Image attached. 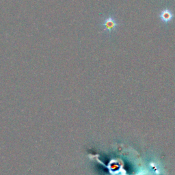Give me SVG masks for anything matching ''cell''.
<instances>
[{"instance_id": "cell-1", "label": "cell", "mask_w": 175, "mask_h": 175, "mask_svg": "<svg viewBox=\"0 0 175 175\" xmlns=\"http://www.w3.org/2000/svg\"><path fill=\"white\" fill-rule=\"evenodd\" d=\"M101 25L104 26L105 30H108L109 32H111L114 29H116L119 24H117L114 19L112 17H109L107 19H105V20L101 24Z\"/></svg>"}, {"instance_id": "cell-2", "label": "cell", "mask_w": 175, "mask_h": 175, "mask_svg": "<svg viewBox=\"0 0 175 175\" xmlns=\"http://www.w3.org/2000/svg\"><path fill=\"white\" fill-rule=\"evenodd\" d=\"M172 17H173V14L168 9H166V10H162L161 14H160L161 19L163 21L166 22V23L169 22V21L172 20Z\"/></svg>"}]
</instances>
